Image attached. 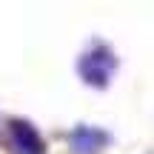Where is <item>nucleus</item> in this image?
Segmentation results:
<instances>
[{"label":"nucleus","mask_w":154,"mask_h":154,"mask_svg":"<svg viewBox=\"0 0 154 154\" xmlns=\"http://www.w3.org/2000/svg\"><path fill=\"white\" fill-rule=\"evenodd\" d=\"M111 69H114V57L106 49H97L94 54H86L83 63H80L83 77H86L88 83H94V86H106L109 77H111Z\"/></svg>","instance_id":"f257e3e1"},{"label":"nucleus","mask_w":154,"mask_h":154,"mask_svg":"<svg viewBox=\"0 0 154 154\" xmlns=\"http://www.w3.org/2000/svg\"><path fill=\"white\" fill-rule=\"evenodd\" d=\"M106 143V134L103 131H91V128H77L72 134V146L77 154H97L100 146Z\"/></svg>","instance_id":"f03ea898"},{"label":"nucleus","mask_w":154,"mask_h":154,"mask_svg":"<svg viewBox=\"0 0 154 154\" xmlns=\"http://www.w3.org/2000/svg\"><path fill=\"white\" fill-rule=\"evenodd\" d=\"M14 137H17V146H20L23 154H40V140L26 123H14Z\"/></svg>","instance_id":"7ed1b4c3"}]
</instances>
